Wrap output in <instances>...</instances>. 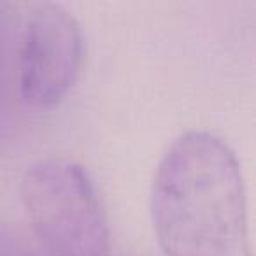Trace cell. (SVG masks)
Segmentation results:
<instances>
[{
	"mask_svg": "<svg viewBox=\"0 0 256 256\" xmlns=\"http://www.w3.org/2000/svg\"><path fill=\"white\" fill-rule=\"evenodd\" d=\"M22 202L46 256H109L106 212L81 165L58 158L30 165Z\"/></svg>",
	"mask_w": 256,
	"mask_h": 256,
	"instance_id": "7a4b0ae2",
	"label": "cell"
},
{
	"mask_svg": "<svg viewBox=\"0 0 256 256\" xmlns=\"http://www.w3.org/2000/svg\"><path fill=\"white\" fill-rule=\"evenodd\" d=\"M78 20L60 4L42 2L28 14L18 50V90L26 106L50 109L65 98L82 64Z\"/></svg>",
	"mask_w": 256,
	"mask_h": 256,
	"instance_id": "3957f363",
	"label": "cell"
},
{
	"mask_svg": "<svg viewBox=\"0 0 256 256\" xmlns=\"http://www.w3.org/2000/svg\"><path fill=\"white\" fill-rule=\"evenodd\" d=\"M11 16L8 12V6L0 4V90L4 82L6 64H8L9 42H11Z\"/></svg>",
	"mask_w": 256,
	"mask_h": 256,
	"instance_id": "277c9868",
	"label": "cell"
},
{
	"mask_svg": "<svg viewBox=\"0 0 256 256\" xmlns=\"http://www.w3.org/2000/svg\"><path fill=\"white\" fill-rule=\"evenodd\" d=\"M151 220L165 256H246L248 210L234 151L209 132L179 137L156 167Z\"/></svg>",
	"mask_w": 256,
	"mask_h": 256,
	"instance_id": "6da1fadb",
	"label": "cell"
}]
</instances>
